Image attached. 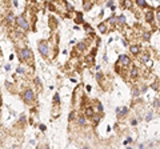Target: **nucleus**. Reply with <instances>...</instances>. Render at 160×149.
I'll use <instances>...</instances> for the list:
<instances>
[{"label":"nucleus","instance_id":"f257e3e1","mask_svg":"<svg viewBox=\"0 0 160 149\" xmlns=\"http://www.w3.org/2000/svg\"><path fill=\"white\" fill-rule=\"evenodd\" d=\"M39 51L43 56H47V55H48V45H47L46 41H41V43L39 44Z\"/></svg>","mask_w":160,"mask_h":149},{"label":"nucleus","instance_id":"f03ea898","mask_svg":"<svg viewBox=\"0 0 160 149\" xmlns=\"http://www.w3.org/2000/svg\"><path fill=\"white\" fill-rule=\"evenodd\" d=\"M17 24H19L20 27H23L24 29H28V23L26 21V19H24L23 16H20V17H17Z\"/></svg>","mask_w":160,"mask_h":149},{"label":"nucleus","instance_id":"7ed1b4c3","mask_svg":"<svg viewBox=\"0 0 160 149\" xmlns=\"http://www.w3.org/2000/svg\"><path fill=\"white\" fill-rule=\"evenodd\" d=\"M24 99H26V101H32L33 100V92H32L31 89H28V91L26 92V95H24Z\"/></svg>","mask_w":160,"mask_h":149},{"label":"nucleus","instance_id":"20e7f679","mask_svg":"<svg viewBox=\"0 0 160 149\" xmlns=\"http://www.w3.org/2000/svg\"><path fill=\"white\" fill-rule=\"evenodd\" d=\"M20 56H21V59H23V60H26V59H28L29 56H31V52H29V49H23V51H21V55H20Z\"/></svg>","mask_w":160,"mask_h":149},{"label":"nucleus","instance_id":"39448f33","mask_svg":"<svg viewBox=\"0 0 160 149\" xmlns=\"http://www.w3.org/2000/svg\"><path fill=\"white\" fill-rule=\"evenodd\" d=\"M120 61H121L124 65H128L129 64V59L127 57V56H121V57H120Z\"/></svg>","mask_w":160,"mask_h":149},{"label":"nucleus","instance_id":"423d86ee","mask_svg":"<svg viewBox=\"0 0 160 149\" xmlns=\"http://www.w3.org/2000/svg\"><path fill=\"white\" fill-rule=\"evenodd\" d=\"M137 4H139L140 7H146L147 6V3H146V0H135Z\"/></svg>","mask_w":160,"mask_h":149},{"label":"nucleus","instance_id":"0eeeda50","mask_svg":"<svg viewBox=\"0 0 160 149\" xmlns=\"http://www.w3.org/2000/svg\"><path fill=\"white\" fill-rule=\"evenodd\" d=\"M139 51H140V48H139L137 45L131 47V52H132V53H139Z\"/></svg>","mask_w":160,"mask_h":149},{"label":"nucleus","instance_id":"6e6552de","mask_svg":"<svg viewBox=\"0 0 160 149\" xmlns=\"http://www.w3.org/2000/svg\"><path fill=\"white\" fill-rule=\"evenodd\" d=\"M152 17H153L152 12H147V20H148V21H151V20H152Z\"/></svg>","mask_w":160,"mask_h":149},{"label":"nucleus","instance_id":"1a4fd4ad","mask_svg":"<svg viewBox=\"0 0 160 149\" xmlns=\"http://www.w3.org/2000/svg\"><path fill=\"white\" fill-rule=\"evenodd\" d=\"M99 29H100L101 32H106V31H107V28H106V25H104V24H100V25H99Z\"/></svg>","mask_w":160,"mask_h":149},{"label":"nucleus","instance_id":"9d476101","mask_svg":"<svg viewBox=\"0 0 160 149\" xmlns=\"http://www.w3.org/2000/svg\"><path fill=\"white\" fill-rule=\"evenodd\" d=\"M117 20H119V23H124V21H126V17H124V16H119V17H117Z\"/></svg>","mask_w":160,"mask_h":149},{"label":"nucleus","instance_id":"9b49d317","mask_svg":"<svg viewBox=\"0 0 160 149\" xmlns=\"http://www.w3.org/2000/svg\"><path fill=\"white\" fill-rule=\"evenodd\" d=\"M86 115H87V116H92V109H91V108H88V109L86 111Z\"/></svg>","mask_w":160,"mask_h":149},{"label":"nucleus","instance_id":"f8f14e48","mask_svg":"<svg viewBox=\"0 0 160 149\" xmlns=\"http://www.w3.org/2000/svg\"><path fill=\"white\" fill-rule=\"evenodd\" d=\"M59 100H60V97H59V93H56V95H55V97H53V101H55V103H57Z\"/></svg>","mask_w":160,"mask_h":149},{"label":"nucleus","instance_id":"ddd939ff","mask_svg":"<svg viewBox=\"0 0 160 149\" xmlns=\"http://www.w3.org/2000/svg\"><path fill=\"white\" fill-rule=\"evenodd\" d=\"M79 123L81 124V125H84V124H86V120H84V117H80V118H79Z\"/></svg>","mask_w":160,"mask_h":149},{"label":"nucleus","instance_id":"4468645a","mask_svg":"<svg viewBox=\"0 0 160 149\" xmlns=\"http://www.w3.org/2000/svg\"><path fill=\"white\" fill-rule=\"evenodd\" d=\"M131 73H132V76H136V73H137V69H136V68H133V69H132V72H131Z\"/></svg>","mask_w":160,"mask_h":149},{"label":"nucleus","instance_id":"2eb2a0df","mask_svg":"<svg viewBox=\"0 0 160 149\" xmlns=\"http://www.w3.org/2000/svg\"><path fill=\"white\" fill-rule=\"evenodd\" d=\"M8 21H9V23L13 21V16H12V15H8Z\"/></svg>","mask_w":160,"mask_h":149},{"label":"nucleus","instance_id":"dca6fc26","mask_svg":"<svg viewBox=\"0 0 160 149\" xmlns=\"http://www.w3.org/2000/svg\"><path fill=\"white\" fill-rule=\"evenodd\" d=\"M144 39H146V40H148V39H149V33H148V32L144 33Z\"/></svg>","mask_w":160,"mask_h":149},{"label":"nucleus","instance_id":"f3484780","mask_svg":"<svg viewBox=\"0 0 160 149\" xmlns=\"http://www.w3.org/2000/svg\"><path fill=\"white\" fill-rule=\"evenodd\" d=\"M151 118H152V113H148V116H147V120H151Z\"/></svg>","mask_w":160,"mask_h":149},{"label":"nucleus","instance_id":"a211bd4d","mask_svg":"<svg viewBox=\"0 0 160 149\" xmlns=\"http://www.w3.org/2000/svg\"><path fill=\"white\" fill-rule=\"evenodd\" d=\"M153 105H155V106H159V100H155V101H153Z\"/></svg>","mask_w":160,"mask_h":149},{"label":"nucleus","instance_id":"6ab92c4d","mask_svg":"<svg viewBox=\"0 0 160 149\" xmlns=\"http://www.w3.org/2000/svg\"><path fill=\"white\" fill-rule=\"evenodd\" d=\"M124 6H126L127 8H128V7H129V0H126V4H124Z\"/></svg>","mask_w":160,"mask_h":149},{"label":"nucleus","instance_id":"aec40b11","mask_svg":"<svg viewBox=\"0 0 160 149\" xmlns=\"http://www.w3.org/2000/svg\"><path fill=\"white\" fill-rule=\"evenodd\" d=\"M17 72H19V73H23L24 71H23V68H17Z\"/></svg>","mask_w":160,"mask_h":149},{"label":"nucleus","instance_id":"412c9836","mask_svg":"<svg viewBox=\"0 0 160 149\" xmlns=\"http://www.w3.org/2000/svg\"><path fill=\"white\" fill-rule=\"evenodd\" d=\"M73 116H75V113H73V112H72L71 115H69V120H72V118H73Z\"/></svg>","mask_w":160,"mask_h":149},{"label":"nucleus","instance_id":"4be33fe9","mask_svg":"<svg viewBox=\"0 0 160 149\" xmlns=\"http://www.w3.org/2000/svg\"><path fill=\"white\" fill-rule=\"evenodd\" d=\"M79 49H84V44H79Z\"/></svg>","mask_w":160,"mask_h":149},{"label":"nucleus","instance_id":"5701e85b","mask_svg":"<svg viewBox=\"0 0 160 149\" xmlns=\"http://www.w3.org/2000/svg\"><path fill=\"white\" fill-rule=\"evenodd\" d=\"M157 19H159V21H160V12H157Z\"/></svg>","mask_w":160,"mask_h":149}]
</instances>
